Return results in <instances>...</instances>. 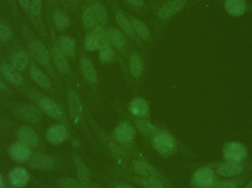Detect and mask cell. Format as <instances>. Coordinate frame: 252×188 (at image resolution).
<instances>
[{
  "label": "cell",
  "mask_w": 252,
  "mask_h": 188,
  "mask_svg": "<svg viewBox=\"0 0 252 188\" xmlns=\"http://www.w3.org/2000/svg\"><path fill=\"white\" fill-rule=\"evenodd\" d=\"M92 32L97 37L99 45H100V49L111 45L110 42H109V35H108L107 28H106V27L101 25H97L92 30Z\"/></svg>",
  "instance_id": "obj_34"
},
{
  "label": "cell",
  "mask_w": 252,
  "mask_h": 188,
  "mask_svg": "<svg viewBox=\"0 0 252 188\" xmlns=\"http://www.w3.org/2000/svg\"><path fill=\"white\" fill-rule=\"evenodd\" d=\"M78 64H79L80 72H81V76L84 78V81L90 87L96 89L97 83H98L97 71L94 67V63H93L90 57L86 54L85 51L81 50Z\"/></svg>",
  "instance_id": "obj_7"
},
{
  "label": "cell",
  "mask_w": 252,
  "mask_h": 188,
  "mask_svg": "<svg viewBox=\"0 0 252 188\" xmlns=\"http://www.w3.org/2000/svg\"><path fill=\"white\" fill-rule=\"evenodd\" d=\"M57 46L62 53L72 60L77 58V41L69 35H62L58 38Z\"/></svg>",
  "instance_id": "obj_17"
},
{
  "label": "cell",
  "mask_w": 252,
  "mask_h": 188,
  "mask_svg": "<svg viewBox=\"0 0 252 188\" xmlns=\"http://www.w3.org/2000/svg\"><path fill=\"white\" fill-rule=\"evenodd\" d=\"M126 7L137 13H145L148 11V6L145 0H121Z\"/></svg>",
  "instance_id": "obj_37"
},
{
  "label": "cell",
  "mask_w": 252,
  "mask_h": 188,
  "mask_svg": "<svg viewBox=\"0 0 252 188\" xmlns=\"http://www.w3.org/2000/svg\"><path fill=\"white\" fill-rule=\"evenodd\" d=\"M131 169L134 173V175L139 177H154L162 179V176L159 172L147 161L143 160L135 159L131 162Z\"/></svg>",
  "instance_id": "obj_16"
},
{
  "label": "cell",
  "mask_w": 252,
  "mask_h": 188,
  "mask_svg": "<svg viewBox=\"0 0 252 188\" xmlns=\"http://www.w3.org/2000/svg\"><path fill=\"white\" fill-rule=\"evenodd\" d=\"M247 188H252V180L251 182H250V183H249L248 186H247Z\"/></svg>",
  "instance_id": "obj_49"
},
{
  "label": "cell",
  "mask_w": 252,
  "mask_h": 188,
  "mask_svg": "<svg viewBox=\"0 0 252 188\" xmlns=\"http://www.w3.org/2000/svg\"><path fill=\"white\" fill-rule=\"evenodd\" d=\"M63 1H66V4L72 7L75 11L78 12L79 10L81 0H63Z\"/></svg>",
  "instance_id": "obj_44"
},
{
  "label": "cell",
  "mask_w": 252,
  "mask_h": 188,
  "mask_svg": "<svg viewBox=\"0 0 252 188\" xmlns=\"http://www.w3.org/2000/svg\"><path fill=\"white\" fill-rule=\"evenodd\" d=\"M29 51L34 60L41 66L49 67L51 65V54L47 47L38 40L33 39L30 42Z\"/></svg>",
  "instance_id": "obj_12"
},
{
  "label": "cell",
  "mask_w": 252,
  "mask_h": 188,
  "mask_svg": "<svg viewBox=\"0 0 252 188\" xmlns=\"http://www.w3.org/2000/svg\"><path fill=\"white\" fill-rule=\"evenodd\" d=\"M52 61L56 70L61 74L66 77H72V70L70 65L69 63L67 57L62 53L57 44L53 46V48L50 50Z\"/></svg>",
  "instance_id": "obj_13"
},
{
  "label": "cell",
  "mask_w": 252,
  "mask_h": 188,
  "mask_svg": "<svg viewBox=\"0 0 252 188\" xmlns=\"http://www.w3.org/2000/svg\"><path fill=\"white\" fill-rule=\"evenodd\" d=\"M223 156L226 161L241 163L247 160L248 150L240 142H228L223 146Z\"/></svg>",
  "instance_id": "obj_8"
},
{
  "label": "cell",
  "mask_w": 252,
  "mask_h": 188,
  "mask_svg": "<svg viewBox=\"0 0 252 188\" xmlns=\"http://www.w3.org/2000/svg\"><path fill=\"white\" fill-rule=\"evenodd\" d=\"M134 125L144 137L148 138H152L161 132V129L158 128L146 119L135 120Z\"/></svg>",
  "instance_id": "obj_26"
},
{
  "label": "cell",
  "mask_w": 252,
  "mask_h": 188,
  "mask_svg": "<svg viewBox=\"0 0 252 188\" xmlns=\"http://www.w3.org/2000/svg\"><path fill=\"white\" fill-rule=\"evenodd\" d=\"M0 188H3V180L1 174H0Z\"/></svg>",
  "instance_id": "obj_48"
},
{
  "label": "cell",
  "mask_w": 252,
  "mask_h": 188,
  "mask_svg": "<svg viewBox=\"0 0 252 188\" xmlns=\"http://www.w3.org/2000/svg\"><path fill=\"white\" fill-rule=\"evenodd\" d=\"M210 188H237V186L232 182L223 180V181L216 182Z\"/></svg>",
  "instance_id": "obj_42"
},
{
  "label": "cell",
  "mask_w": 252,
  "mask_h": 188,
  "mask_svg": "<svg viewBox=\"0 0 252 188\" xmlns=\"http://www.w3.org/2000/svg\"><path fill=\"white\" fill-rule=\"evenodd\" d=\"M69 132L63 124H55L47 130L46 139L53 145L63 143L69 138Z\"/></svg>",
  "instance_id": "obj_18"
},
{
  "label": "cell",
  "mask_w": 252,
  "mask_h": 188,
  "mask_svg": "<svg viewBox=\"0 0 252 188\" xmlns=\"http://www.w3.org/2000/svg\"><path fill=\"white\" fill-rule=\"evenodd\" d=\"M217 182L216 173L210 167H203L196 170L191 183L195 188H210Z\"/></svg>",
  "instance_id": "obj_11"
},
{
  "label": "cell",
  "mask_w": 252,
  "mask_h": 188,
  "mask_svg": "<svg viewBox=\"0 0 252 188\" xmlns=\"http://www.w3.org/2000/svg\"><path fill=\"white\" fill-rule=\"evenodd\" d=\"M108 2L113 13L118 27L124 32V35L127 37L130 42L134 44L140 50H144L146 47L141 42L140 40L135 34L130 19L127 16V12L120 6L116 0H108Z\"/></svg>",
  "instance_id": "obj_3"
},
{
  "label": "cell",
  "mask_w": 252,
  "mask_h": 188,
  "mask_svg": "<svg viewBox=\"0 0 252 188\" xmlns=\"http://www.w3.org/2000/svg\"><path fill=\"white\" fill-rule=\"evenodd\" d=\"M244 168L241 163L226 161L218 167L217 173L222 177H232L241 174Z\"/></svg>",
  "instance_id": "obj_31"
},
{
  "label": "cell",
  "mask_w": 252,
  "mask_h": 188,
  "mask_svg": "<svg viewBox=\"0 0 252 188\" xmlns=\"http://www.w3.org/2000/svg\"><path fill=\"white\" fill-rule=\"evenodd\" d=\"M99 49H100V45H99L97 37L92 31H89L84 38V51L92 53V52L98 51Z\"/></svg>",
  "instance_id": "obj_36"
},
{
  "label": "cell",
  "mask_w": 252,
  "mask_h": 188,
  "mask_svg": "<svg viewBox=\"0 0 252 188\" xmlns=\"http://www.w3.org/2000/svg\"><path fill=\"white\" fill-rule=\"evenodd\" d=\"M66 102L69 118L74 124L78 125L84 120L85 110L81 96L75 88H69L68 90Z\"/></svg>",
  "instance_id": "obj_6"
},
{
  "label": "cell",
  "mask_w": 252,
  "mask_h": 188,
  "mask_svg": "<svg viewBox=\"0 0 252 188\" xmlns=\"http://www.w3.org/2000/svg\"><path fill=\"white\" fill-rule=\"evenodd\" d=\"M107 31L111 46L121 57V60H125L129 52L133 48L130 41L118 27H109L107 28Z\"/></svg>",
  "instance_id": "obj_5"
},
{
  "label": "cell",
  "mask_w": 252,
  "mask_h": 188,
  "mask_svg": "<svg viewBox=\"0 0 252 188\" xmlns=\"http://www.w3.org/2000/svg\"><path fill=\"white\" fill-rule=\"evenodd\" d=\"M113 188H135L130 185L126 184V183H121V184L116 185Z\"/></svg>",
  "instance_id": "obj_46"
},
{
  "label": "cell",
  "mask_w": 252,
  "mask_h": 188,
  "mask_svg": "<svg viewBox=\"0 0 252 188\" xmlns=\"http://www.w3.org/2000/svg\"><path fill=\"white\" fill-rule=\"evenodd\" d=\"M28 54L24 52L16 53L12 58L11 66L16 71H25L28 66Z\"/></svg>",
  "instance_id": "obj_35"
},
{
  "label": "cell",
  "mask_w": 252,
  "mask_h": 188,
  "mask_svg": "<svg viewBox=\"0 0 252 188\" xmlns=\"http://www.w3.org/2000/svg\"><path fill=\"white\" fill-rule=\"evenodd\" d=\"M74 164L76 169L78 180L87 188H100L90 181V174L85 162L78 155L74 158Z\"/></svg>",
  "instance_id": "obj_20"
},
{
  "label": "cell",
  "mask_w": 252,
  "mask_h": 188,
  "mask_svg": "<svg viewBox=\"0 0 252 188\" xmlns=\"http://www.w3.org/2000/svg\"><path fill=\"white\" fill-rule=\"evenodd\" d=\"M19 4L25 11H28L30 8V0H18Z\"/></svg>",
  "instance_id": "obj_45"
},
{
  "label": "cell",
  "mask_w": 252,
  "mask_h": 188,
  "mask_svg": "<svg viewBox=\"0 0 252 188\" xmlns=\"http://www.w3.org/2000/svg\"><path fill=\"white\" fill-rule=\"evenodd\" d=\"M81 18L84 29H87L88 32L93 30L97 25H99L95 13L90 6L85 2L83 4Z\"/></svg>",
  "instance_id": "obj_28"
},
{
  "label": "cell",
  "mask_w": 252,
  "mask_h": 188,
  "mask_svg": "<svg viewBox=\"0 0 252 188\" xmlns=\"http://www.w3.org/2000/svg\"><path fill=\"white\" fill-rule=\"evenodd\" d=\"M93 9L97 16L99 25L106 27L109 24V14L107 7L100 0H83Z\"/></svg>",
  "instance_id": "obj_22"
},
{
  "label": "cell",
  "mask_w": 252,
  "mask_h": 188,
  "mask_svg": "<svg viewBox=\"0 0 252 188\" xmlns=\"http://www.w3.org/2000/svg\"><path fill=\"white\" fill-rule=\"evenodd\" d=\"M60 188H87L78 180L71 177H63L58 182Z\"/></svg>",
  "instance_id": "obj_38"
},
{
  "label": "cell",
  "mask_w": 252,
  "mask_h": 188,
  "mask_svg": "<svg viewBox=\"0 0 252 188\" xmlns=\"http://www.w3.org/2000/svg\"><path fill=\"white\" fill-rule=\"evenodd\" d=\"M38 106L49 117L56 121L65 122L64 114L59 105L47 96H41L38 100Z\"/></svg>",
  "instance_id": "obj_14"
},
{
  "label": "cell",
  "mask_w": 252,
  "mask_h": 188,
  "mask_svg": "<svg viewBox=\"0 0 252 188\" xmlns=\"http://www.w3.org/2000/svg\"><path fill=\"white\" fill-rule=\"evenodd\" d=\"M30 76L31 79L42 89L50 91L53 90V85L48 77L36 66L30 68Z\"/></svg>",
  "instance_id": "obj_25"
},
{
  "label": "cell",
  "mask_w": 252,
  "mask_h": 188,
  "mask_svg": "<svg viewBox=\"0 0 252 188\" xmlns=\"http://www.w3.org/2000/svg\"><path fill=\"white\" fill-rule=\"evenodd\" d=\"M129 112L136 119H146L150 115V106L146 99L135 96L128 104Z\"/></svg>",
  "instance_id": "obj_15"
},
{
  "label": "cell",
  "mask_w": 252,
  "mask_h": 188,
  "mask_svg": "<svg viewBox=\"0 0 252 188\" xmlns=\"http://www.w3.org/2000/svg\"><path fill=\"white\" fill-rule=\"evenodd\" d=\"M127 15L130 19L135 34L141 42L146 47H153L154 44V37L146 24L132 13L127 12Z\"/></svg>",
  "instance_id": "obj_9"
},
{
  "label": "cell",
  "mask_w": 252,
  "mask_h": 188,
  "mask_svg": "<svg viewBox=\"0 0 252 188\" xmlns=\"http://www.w3.org/2000/svg\"><path fill=\"white\" fill-rule=\"evenodd\" d=\"M122 69L127 81L139 84L142 81L145 71V61L143 55L136 49L132 48L125 60L121 61Z\"/></svg>",
  "instance_id": "obj_2"
},
{
  "label": "cell",
  "mask_w": 252,
  "mask_h": 188,
  "mask_svg": "<svg viewBox=\"0 0 252 188\" xmlns=\"http://www.w3.org/2000/svg\"><path fill=\"white\" fill-rule=\"evenodd\" d=\"M201 0H154L152 4L153 28L157 38L169 22L189 6Z\"/></svg>",
  "instance_id": "obj_1"
},
{
  "label": "cell",
  "mask_w": 252,
  "mask_h": 188,
  "mask_svg": "<svg viewBox=\"0 0 252 188\" xmlns=\"http://www.w3.org/2000/svg\"><path fill=\"white\" fill-rule=\"evenodd\" d=\"M153 149L164 158H169L176 153L177 141L170 133L161 130V133L151 138Z\"/></svg>",
  "instance_id": "obj_4"
},
{
  "label": "cell",
  "mask_w": 252,
  "mask_h": 188,
  "mask_svg": "<svg viewBox=\"0 0 252 188\" xmlns=\"http://www.w3.org/2000/svg\"><path fill=\"white\" fill-rule=\"evenodd\" d=\"M9 82L10 83L13 84L15 85H20L22 82V78L20 74L18 72H13V73L12 74L11 77H10V81Z\"/></svg>",
  "instance_id": "obj_43"
},
{
  "label": "cell",
  "mask_w": 252,
  "mask_h": 188,
  "mask_svg": "<svg viewBox=\"0 0 252 188\" xmlns=\"http://www.w3.org/2000/svg\"><path fill=\"white\" fill-rule=\"evenodd\" d=\"M6 90V86L4 85V84L2 83V82L0 81V92H1V91H5Z\"/></svg>",
  "instance_id": "obj_47"
},
{
  "label": "cell",
  "mask_w": 252,
  "mask_h": 188,
  "mask_svg": "<svg viewBox=\"0 0 252 188\" xmlns=\"http://www.w3.org/2000/svg\"><path fill=\"white\" fill-rule=\"evenodd\" d=\"M53 22L57 30L64 31L72 25L69 15L62 9H56L53 13Z\"/></svg>",
  "instance_id": "obj_32"
},
{
  "label": "cell",
  "mask_w": 252,
  "mask_h": 188,
  "mask_svg": "<svg viewBox=\"0 0 252 188\" xmlns=\"http://www.w3.org/2000/svg\"><path fill=\"white\" fill-rule=\"evenodd\" d=\"M50 1H54V0H50Z\"/></svg>",
  "instance_id": "obj_50"
},
{
  "label": "cell",
  "mask_w": 252,
  "mask_h": 188,
  "mask_svg": "<svg viewBox=\"0 0 252 188\" xmlns=\"http://www.w3.org/2000/svg\"><path fill=\"white\" fill-rule=\"evenodd\" d=\"M12 35H13V32L10 27L7 24L0 21V40L8 41L11 38Z\"/></svg>",
  "instance_id": "obj_39"
},
{
  "label": "cell",
  "mask_w": 252,
  "mask_h": 188,
  "mask_svg": "<svg viewBox=\"0 0 252 188\" xmlns=\"http://www.w3.org/2000/svg\"><path fill=\"white\" fill-rule=\"evenodd\" d=\"M17 115L22 119L34 124L39 122L41 118V112L36 107L31 105L19 107L17 109Z\"/></svg>",
  "instance_id": "obj_29"
},
{
  "label": "cell",
  "mask_w": 252,
  "mask_h": 188,
  "mask_svg": "<svg viewBox=\"0 0 252 188\" xmlns=\"http://www.w3.org/2000/svg\"><path fill=\"white\" fill-rule=\"evenodd\" d=\"M43 0H31L30 10L31 13L35 16H40L42 11Z\"/></svg>",
  "instance_id": "obj_40"
},
{
  "label": "cell",
  "mask_w": 252,
  "mask_h": 188,
  "mask_svg": "<svg viewBox=\"0 0 252 188\" xmlns=\"http://www.w3.org/2000/svg\"><path fill=\"white\" fill-rule=\"evenodd\" d=\"M9 181L14 188H23L29 182V175L24 168H16L9 174Z\"/></svg>",
  "instance_id": "obj_27"
},
{
  "label": "cell",
  "mask_w": 252,
  "mask_h": 188,
  "mask_svg": "<svg viewBox=\"0 0 252 188\" xmlns=\"http://www.w3.org/2000/svg\"><path fill=\"white\" fill-rule=\"evenodd\" d=\"M136 132L133 126L126 121H122L116 126L113 133L115 141L123 146L133 144L135 140Z\"/></svg>",
  "instance_id": "obj_10"
},
{
  "label": "cell",
  "mask_w": 252,
  "mask_h": 188,
  "mask_svg": "<svg viewBox=\"0 0 252 188\" xmlns=\"http://www.w3.org/2000/svg\"><path fill=\"white\" fill-rule=\"evenodd\" d=\"M18 137L20 142L28 147H36L39 143L38 134L28 126H23L18 131Z\"/></svg>",
  "instance_id": "obj_24"
},
{
  "label": "cell",
  "mask_w": 252,
  "mask_h": 188,
  "mask_svg": "<svg viewBox=\"0 0 252 188\" xmlns=\"http://www.w3.org/2000/svg\"><path fill=\"white\" fill-rule=\"evenodd\" d=\"M10 158L18 162H23L31 158V152L30 147L19 141L14 143L9 149Z\"/></svg>",
  "instance_id": "obj_23"
},
{
  "label": "cell",
  "mask_w": 252,
  "mask_h": 188,
  "mask_svg": "<svg viewBox=\"0 0 252 188\" xmlns=\"http://www.w3.org/2000/svg\"><path fill=\"white\" fill-rule=\"evenodd\" d=\"M129 181L133 182L143 188H167L164 180L154 177H139L136 175L126 176Z\"/></svg>",
  "instance_id": "obj_19"
},
{
  "label": "cell",
  "mask_w": 252,
  "mask_h": 188,
  "mask_svg": "<svg viewBox=\"0 0 252 188\" xmlns=\"http://www.w3.org/2000/svg\"><path fill=\"white\" fill-rule=\"evenodd\" d=\"M117 55L118 54L111 45L103 47L98 50L99 60L103 65H109L113 63L116 60Z\"/></svg>",
  "instance_id": "obj_33"
},
{
  "label": "cell",
  "mask_w": 252,
  "mask_h": 188,
  "mask_svg": "<svg viewBox=\"0 0 252 188\" xmlns=\"http://www.w3.org/2000/svg\"><path fill=\"white\" fill-rule=\"evenodd\" d=\"M14 72V69L11 65L4 64L1 65V75H3L4 78L7 80V81H10V77H11L12 74Z\"/></svg>",
  "instance_id": "obj_41"
},
{
  "label": "cell",
  "mask_w": 252,
  "mask_h": 188,
  "mask_svg": "<svg viewBox=\"0 0 252 188\" xmlns=\"http://www.w3.org/2000/svg\"><path fill=\"white\" fill-rule=\"evenodd\" d=\"M224 7L227 13L234 17L243 16L247 10L246 0H225Z\"/></svg>",
  "instance_id": "obj_30"
},
{
  "label": "cell",
  "mask_w": 252,
  "mask_h": 188,
  "mask_svg": "<svg viewBox=\"0 0 252 188\" xmlns=\"http://www.w3.org/2000/svg\"><path fill=\"white\" fill-rule=\"evenodd\" d=\"M29 165L33 169L47 171L54 167L55 160L45 154H36L30 160Z\"/></svg>",
  "instance_id": "obj_21"
}]
</instances>
